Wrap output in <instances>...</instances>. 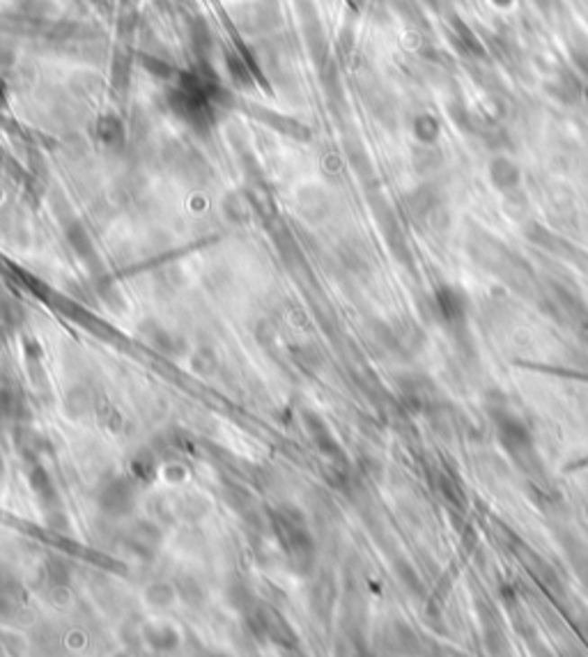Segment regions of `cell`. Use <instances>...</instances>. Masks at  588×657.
I'll list each match as a JSON object with an SVG mask.
<instances>
[{"label": "cell", "mask_w": 588, "mask_h": 657, "mask_svg": "<svg viewBox=\"0 0 588 657\" xmlns=\"http://www.w3.org/2000/svg\"><path fill=\"white\" fill-rule=\"evenodd\" d=\"M496 423V435H499V442L502 446L511 453L512 460H517V464L524 469V472H531L540 464L536 455V448H533V436L529 432V428L524 426L517 416H512L511 411L499 410L492 411Z\"/></svg>", "instance_id": "1"}, {"label": "cell", "mask_w": 588, "mask_h": 657, "mask_svg": "<svg viewBox=\"0 0 588 657\" xmlns=\"http://www.w3.org/2000/svg\"><path fill=\"white\" fill-rule=\"evenodd\" d=\"M99 503L108 515H127L133 508V485L124 478L113 481L104 488Z\"/></svg>", "instance_id": "2"}, {"label": "cell", "mask_w": 588, "mask_h": 657, "mask_svg": "<svg viewBox=\"0 0 588 657\" xmlns=\"http://www.w3.org/2000/svg\"><path fill=\"white\" fill-rule=\"evenodd\" d=\"M435 306H437V313L441 315L448 327H460L466 318V302L456 288H439L437 290V299H435Z\"/></svg>", "instance_id": "3"}, {"label": "cell", "mask_w": 588, "mask_h": 657, "mask_svg": "<svg viewBox=\"0 0 588 657\" xmlns=\"http://www.w3.org/2000/svg\"><path fill=\"white\" fill-rule=\"evenodd\" d=\"M145 531H148V524H139V526H133L129 543H131V547L136 552L152 554V552L157 550V544H159V531L157 529L149 531V536H145Z\"/></svg>", "instance_id": "4"}, {"label": "cell", "mask_w": 588, "mask_h": 657, "mask_svg": "<svg viewBox=\"0 0 588 657\" xmlns=\"http://www.w3.org/2000/svg\"><path fill=\"white\" fill-rule=\"evenodd\" d=\"M492 175H494L496 184L503 186V189H508V186H512L517 182V168H512V166L503 159L496 161Z\"/></svg>", "instance_id": "5"}]
</instances>
